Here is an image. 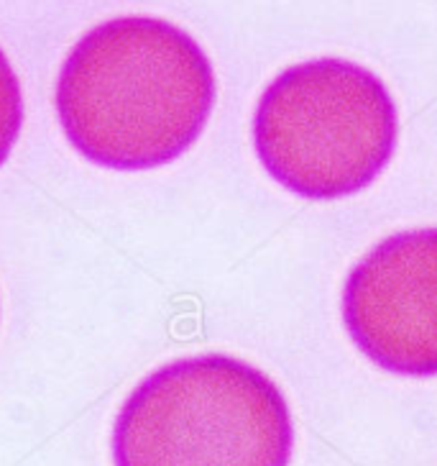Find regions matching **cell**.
<instances>
[{
    "instance_id": "277c9868",
    "label": "cell",
    "mask_w": 437,
    "mask_h": 466,
    "mask_svg": "<svg viewBox=\"0 0 437 466\" xmlns=\"http://www.w3.org/2000/svg\"><path fill=\"white\" fill-rule=\"evenodd\" d=\"M343 320L382 370L437 377V228L383 238L343 288Z\"/></svg>"
},
{
    "instance_id": "6da1fadb",
    "label": "cell",
    "mask_w": 437,
    "mask_h": 466,
    "mask_svg": "<svg viewBox=\"0 0 437 466\" xmlns=\"http://www.w3.org/2000/svg\"><path fill=\"white\" fill-rule=\"evenodd\" d=\"M55 103L65 137L87 162L156 169L205 131L215 72L187 31L154 15H118L72 46Z\"/></svg>"
},
{
    "instance_id": "7a4b0ae2",
    "label": "cell",
    "mask_w": 437,
    "mask_h": 466,
    "mask_svg": "<svg viewBox=\"0 0 437 466\" xmlns=\"http://www.w3.org/2000/svg\"><path fill=\"white\" fill-rule=\"evenodd\" d=\"M115 466H289L294 423L263 371L225 354L146 374L113 423Z\"/></svg>"
},
{
    "instance_id": "3957f363",
    "label": "cell",
    "mask_w": 437,
    "mask_h": 466,
    "mask_svg": "<svg viewBox=\"0 0 437 466\" xmlns=\"http://www.w3.org/2000/svg\"><path fill=\"white\" fill-rule=\"evenodd\" d=\"M396 131L386 85L338 56L276 75L253 116V147L263 169L307 200H335L369 187L394 154Z\"/></svg>"
},
{
    "instance_id": "5b68a950",
    "label": "cell",
    "mask_w": 437,
    "mask_h": 466,
    "mask_svg": "<svg viewBox=\"0 0 437 466\" xmlns=\"http://www.w3.org/2000/svg\"><path fill=\"white\" fill-rule=\"evenodd\" d=\"M24 128V93L11 59L0 49V167L11 157Z\"/></svg>"
}]
</instances>
